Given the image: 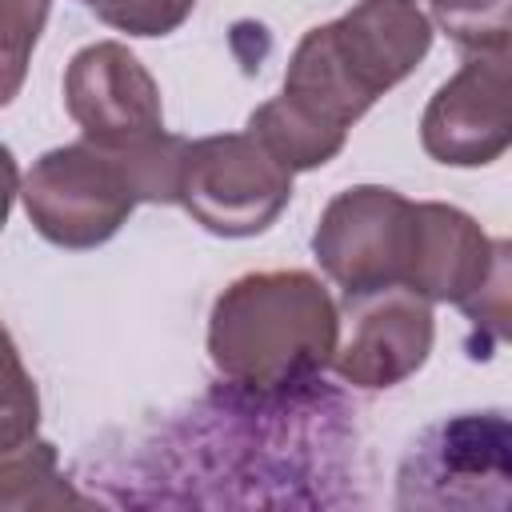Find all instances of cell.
Listing matches in <instances>:
<instances>
[{
    "instance_id": "cell-14",
    "label": "cell",
    "mask_w": 512,
    "mask_h": 512,
    "mask_svg": "<svg viewBox=\"0 0 512 512\" xmlns=\"http://www.w3.org/2000/svg\"><path fill=\"white\" fill-rule=\"evenodd\" d=\"M52 0H0V108L16 100L28 76V56L48 24Z\"/></svg>"
},
{
    "instance_id": "cell-4",
    "label": "cell",
    "mask_w": 512,
    "mask_h": 512,
    "mask_svg": "<svg viewBox=\"0 0 512 512\" xmlns=\"http://www.w3.org/2000/svg\"><path fill=\"white\" fill-rule=\"evenodd\" d=\"M312 252L324 276L348 296L408 288L416 252V200L384 184L336 192L312 232Z\"/></svg>"
},
{
    "instance_id": "cell-7",
    "label": "cell",
    "mask_w": 512,
    "mask_h": 512,
    "mask_svg": "<svg viewBox=\"0 0 512 512\" xmlns=\"http://www.w3.org/2000/svg\"><path fill=\"white\" fill-rule=\"evenodd\" d=\"M508 140V52H476L432 92L420 116V144L436 164L484 168L508 152Z\"/></svg>"
},
{
    "instance_id": "cell-1",
    "label": "cell",
    "mask_w": 512,
    "mask_h": 512,
    "mask_svg": "<svg viewBox=\"0 0 512 512\" xmlns=\"http://www.w3.org/2000/svg\"><path fill=\"white\" fill-rule=\"evenodd\" d=\"M340 312L328 288L300 268L232 280L208 316V360L244 400H292L332 368Z\"/></svg>"
},
{
    "instance_id": "cell-18",
    "label": "cell",
    "mask_w": 512,
    "mask_h": 512,
    "mask_svg": "<svg viewBox=\"0 0 512 512\" xmlns=\"http://www.w3.org/2000/svg\"><path fill=\"white\" fill-rule=\"evenodd\" d=\"M80 4H88V8H92V12H96V8H100V4H104V0H80Z\"/></svg>"
},
{
    "instance_id": "cell-12",
    "label": "cell",
    "mask_w": 512,
    "mask_h": 512,
    "mask_svg": "<svg viewBox=\"0 0 512 512\" xmlns=\"http://www.w3.org/2000/svg\"><path fill=\"white\" fill-rule=\"evenodd\" d=\"M76 488L60 472L56 444L44 436L0 440V512H28V508H60L76 504Z\"/></svg>"
},
{
    "instance_id": "cell-6",
    "label": "cell",
    "mask_w": 512,
    "mask_h": 512,
    "mask_svg": "<svg viewBox=\"0 0 512 512\" xmlns=\"http://www.w3.org/2000/svg\"><path fill=\"white\" fill-rule=\"evenodd\" d=\"M64 108L96 148H132L164 132L160 84L120 40L84 44L68 60Z\"/></svg>"
},
{
    "instance_id": "cell-15",
    "label": "cell",
    "mask_w": 512,
    "mask_h": 512,
    "mask_svg": "<svg viewBox=\"0 0 512 512\" xmlns=\"http://www.w3.org/2000/svg\"><path fill=\"white\" fill-rule=\"evenodd\" d=\"M40 424V396L32 372L20 360L12 332L0 324V440L32 436Z\"/></svg>"
},
{
    "instance_id": "cell-10",
    "label": "cell",
    "mask_w": 512,
    "mask_h": 512,
    "mask_svg": "<svg viewBox=\"0 0 512 512\" xmlns=\"http://www.w3.org/2000/svg\"><path fill=\"white\" fill-rule=\"evenodd\" d=\"M416 464V480L424 484H468L492 480L504 488L508 480V420L500 412H464L440 424L408 460Z\"/></svg>"
},
{
    "instance_id": "cell-16",
    "label": "cell",
    "mask_w": 512,
    "mask_h": 512,
    "mask_svg": "<svg viewBox=\"0 0 512 512\" xmlns=\"http://www.w3.org/2000/svg\"><path fill=\"white\" fill-rule=\"evenodd\" d=\"M196 0H104L96 16L128 36H168L192 16Z\"/></svg>"
},
{
    "instance_id": "cell-5",
    "label": "cell",
    "mask_w": 512,
    "mask_h": 512,
    "mask_svg": "<svg viewBox=\"0 0 512 512\" xmlns=\"http://www.w3.org/2000/svg\"><path fill=\"white\" fill-rule=\"evenodd\" d=\"M292 200V172L252 132L188 140L176 204L212 236L244 240L276 224Z\"/></svg>"
},
{
    "instance_id": "cell-11",
    "label": "cell",
    "mask_w": 512,
    "mask_h": 512,
    "mask_svg": "<svg viewBox=\"0 0 512 512\" xmlns=\"http://www.w3.org/2000/svg\"><path fill=\"white\" fill-rule=\"evenodd\" d=\"M248 132L268 148V156L276 164H284L288 172H308V168H324L348 140V128L328 124L324 116L308 112L304 104H296L292 96H272L264 100L252 116H248Z\"/></svg>"
},
{
    "instance_id": "cell-17",
    "label": "cell",
    "mask_w": 512,
    "mask_h": 512,
    "mask_svg": "<svg viewBox=\"0 0 512 512\" xmlns=\"http://www.w3.org/2000/svg\"><path fill=\"white\" fill-rule=\"evenodd\" d=\"M20 196V168H16V156L8 144H0V232L8 224V212H12V200Z\"/></svg>"
},
{
    "instance_id": "cell-3",
    "label": "cell",
    "mask_w": 512,
    "mask_h": 512,
    "mask_svg": "<svg viewBox=\"0 0 512 512\" xmlns=\"http://www.w3.org/2000/svg\"><path fill=\"white\" fill-rule=\"evenodd\" d=\"M20 200L32 228L72 252L112 240L140 204L124 160L88 140L44 152L20 180Z\"/></svg>"
},
{
    "instance_id": "cell-2",
    "label": "cell",
    "mask_w": 512,
    "mask_h": 512,
    "mask_svg": "<svg viewBox=\"0 0 512 512\" xmlns=\"http://www.w3.org/2000/svg\"><path fill=\"white\" fill-rule=\"evenodd\" d=\"M432 48V20L416 0H356L344 16L316 24L292 48L284 96L352 128Z\"/></svg>"
},
{
    "instance_id": "cell-9",
    "label": "cell",
    "mask_w": 512,
    "mask_h": 512,
    "mask_svg": "<svg viewBox=\"0 0 512 512\" xmlns=\"http://www.w3.org/2000/svg\"><path fill=\"white\" fill-rule=\"evenodd\" d=\"M508 264V244L492 240L468 212L436 200L416 204V252L408 288L428 304H456L460 312Z\"/></svg>"
},
{
    "instance_id": "cell-13",
    "label": "cell",
    "mask_w": 512,
    "mask_h": 512,
    "mask_svg": "<svg viewBox=\"0 0 512 512\" xmlns=\"http://www.w3.org/2000/svg\"><path fill=\"white\" fill-rule=\"evenodd\" d=\"M432 24H440L468 56L508 52L512 0H432Z\"/></svg>"
},
{
    "instance_id": "cell-8",
    "label": "cell",
    "mask_w": 512,
    "mask_h": 512,
    "mask_svg": "<svg viewBox=\"0 0 512 512\" xmlns=\"http://www.w3.org/2000/svg\"><path fill=\"white\" fill-rule=\"evenodd\" d=\"M348 308L352 332L344 344H336L332 356V368L344 384L380 392L424 368L436 340L432 304L424 296L412 288H384L348 300Z\"/></svg>"
}]
</instances>
